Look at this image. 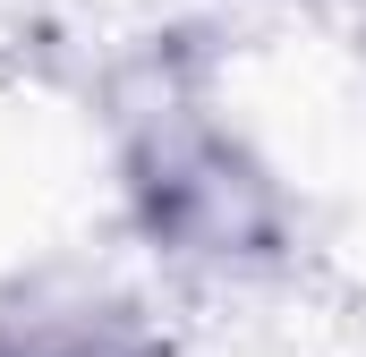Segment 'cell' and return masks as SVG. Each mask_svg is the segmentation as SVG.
<instances>
[{
	"instance_id": "1",
	"label": "cell",
	"mask_w": 366,
	"mask_h": 357,
	"mask_svg": "<svg viewBox=\"0 0 366 357\" xmlns=\"http://www.w3.org/2000/svg\"><path fill=\"white\" fill-rule=\"evenodd\" d=\"M145 196H154V230H171V238H196V247H222L230 256V238H239V196H256V178L230 162V145L222 136H187V145H162V178H137Z\"/></svg>"
}]
</instances>
